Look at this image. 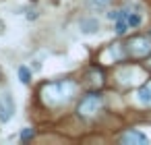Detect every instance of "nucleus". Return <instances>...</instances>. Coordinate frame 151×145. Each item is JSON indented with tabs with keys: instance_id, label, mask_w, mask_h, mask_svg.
Here are the masks:
<instances>
[{
	"instance_id": "nucleus-1",
	"label": "nucleus",
	"mask_w": 151,
	"mask_h": 145,
	"mask_svg": "<svg viewBox=\"0 0 151 145\" xmlns=\"http://www.w3.org/2000/svg\"><path fill=\"white\" fill-rule=\"evenodd\" d=\"M75 93V83L73 81H56L50 83L42 89V97L48 106H60L66 104Z\"/></svg>"
},
{
	"instance_id": "nucleus-2",
	"label": "nucleus",
	"mask_w": 151,
	"mask_h": 145,
	"mask_svg": "<svg viewBox=\"0 0 151 145\" xmlns=\"http://www.w3.org/2000/svg\"><path fill=\"white\" fill-rule=\"evenodd\" d=\"M99 108H101V95H99V93H91V95H87V97L81 100V104H79V114H83V116H93Z\"/></svg>"
},
{
	"instance_id": "nucleus-3",
	"label": "nucleus",
	"mask_w": 151,
	"mask_h": 145,
	"mask_svg": "<svg viewBox=\"0 0 151 145\" xmlns=\"http://www.w3.org/2000/svg\"><path fill=\"white\" fill-rule=\"evenodd\" d=\"M126 50L130 52V56H137V58H143L151 52V42L147 38H132L128 44H126Z\"/></svg>"
},
{
	"instance_id": "nucleus-4",
	"label": "nucleus",
	"mask_w": 151,
	"mask_h": 145,
	"mask_svg": "<svg viewBox=\"0 0 151 145\" xmlns=\"http://www.w3.org/2000/svg\"><path fill=\"white\" fill-rule=\"evenodd\" d=\"M120 143H124V145H149V137L143 135L141 131H126L120 137Z\"/></svg>"
},
{
	"instance_id": "nucleus-5",
	"label": "nucleus",
	"mask_w": 151,
	"mask_h": 145,
	"mask_svg": "<svg viewBox=\"0 0 151 145\" xmlns=\"http://www.w3.org/2000/svg\"><path fill=\"white\" fill-rule=\"evenodd\" d=\"M13 112H15V102H13L11 93H2L0 95V120L2 122L11 120Z\"/></svg>"
},
{
	"instance_id": "nucleus-6",
	"label": "nucleus",
	"mask_w": 151,
	"mask_h": 145,
	"mask_svg": "<svg viewBox=\"0 0 151 145\" xmlns=\"http://www.w3.org/2000/svg\"><path fill=\"white\" fill-rule=\"evenodd\" d=\"M118 79H120V83L130 85V83H134V81L141 79V71L137 66H124V69L118 71Z\"/></svg>"
},
{
	"instance_id": "nucleus-7",
	"label": "nucleus",
	"mask_w": 151,
	"mask_h": 145,
	"mask_svg": "<svg viewBox=\"0 0 151 145\" xmlns=\"http://www.w3.org/2000/svg\"><path fill=\"white\" fill-rule=\"evenodd\" d=\"M137 102H139L141 106H149V108H151V83L139 87V91H137Z\"/></svg>"
},
{
	"instance_id": "nucleus-8",
	"label": "nucleus",
	"mask_w": 151,
	"mask_h": 145,
	"mask_svg": "<svg viewBox=\"0 0 151 145\" xmlns=\"http://www.w3.org/2000/svg\"><path fill=\"white\" fill-rule=\"evenodd\" d=\"M79 27H81V33H95V31H99V21L97 19H83Z\"/></svg>"
},
{
	"instance_id": "nucleus-9",
	"label": "nucleus",
	"mask_w": 151,
	"mask_h": 145,
	"mask_svg": "<svg viewBox=\"0 0 151 145\" xmlns=\"http://www.w3.org/2000/svg\"><path fill=\"white\" fill-rule=\"evenodd\" d=\"M19 79H21V83H29L31 81V73H29L27 66H21L19 69Z\"/></svg>"
},
{
	"instance_id": "nucleus-10",
	"label": "nucleus",
	"mask_w": 151,
	"mask_h": 145,
	"mask_svg": "<svg viewBox=\"0 0 151 145\" xmlns=\"http://www.w3.org/2000/svg\"><path fill=\"white\" fill-rule=\"evenodd\" d=\"M126 27H128V21H118V23H116V33L122 35V33L126 31Z\"/></svg>"
},
{
	"instance_id": "nucleus-11",
	"label": "nucleus",
	"mask_w": 151,
	"mask_h": 145,
	"mask_svg": "<svg viewBox=\"0 0 151 145\" xmlns=\"http://www.w3.org/2000/svg\"><path fill=\"white\" fill-rule=\"evenodd\" d=\"M33 135H35V131H33V128H29V126L21 131V139H23V141H27V139H31Z\"/></svg>"
},
{
	"instance_id": "nucleus-12",
	"label": "nucleus",
	"mask_w": 151,
	"mask_h": 145,
	"mask_svg": "<svg viewBox=\"0 0 151 145\" xmlns=\"http://www.w3.org/2000/svg\"><path fill=\"white\" fill-rule=\"evenodd\" d=\"M126 21H128V25L137 27V25L141 23V17H139V15H128V17H126Z\"/></svg>"
},
{
	"instance_id": "nucleus-13",
	"label": "nucleus",
	"mask_w": 151,
	"mask_h": 145,
	"mask_svg": "<svg viewBox=\"0 0 151 145\" xmlns=\"http://www.w3.org/2000/svg\"><path fill=\"white\" fill-rule=\"evenodd\" d=\"M2 29H4V23H2V21H0V33H2Z\"/></svg>"
}]
</instances>
